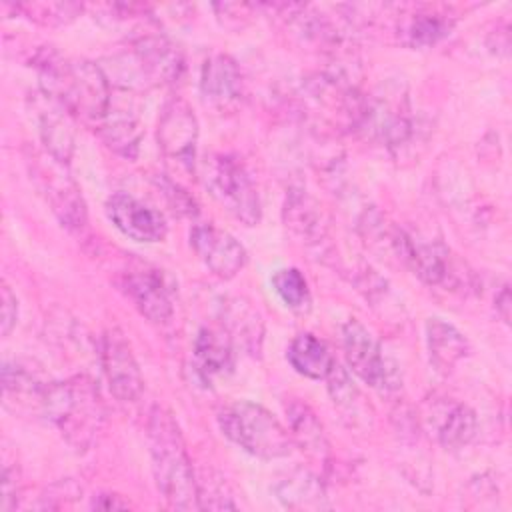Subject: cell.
<instances>
[{
    "mask_svg": "<svg viewBox=\"0 0 512 512\" xmlns=\"http://www.w3.org/2000/svg\"><path fill=\"white\" fill-rule=\"evenodd\" d=\"M42 92L58 100L70 114L96 122L112 106V90L106 72L90 60H66L52 50L36 58Z\"/></svg>",
    "mask_w": 512,
    "mask_h": 512,
    "instance_id": "obj_1",
    "label": "cell"
},
{
    "mask_svg": "<svg viewBox=\"0 0 512 512\" xmlns=\"http://www.w3.org/2000/svg\"><path fill=\"white\" fill-rule=\"evenodd\" d=\"M146 438L152 458V474L156 486L170 508H198L196 472L188 458L184 438L172 412L154 406L148 416Z\"/></svg>",
    "mask_w": 512,
    "mask_h": 512,
    "instance_id": "obj_2",
    "label": "cell"
},
{
    "mask_svg": "<svg viewBox=\"0 0 512 512\" xmlns=\"http://www.w3.org/2000/svg\"><path fill=\"white\" fill-rule=\"evenodd\" d=\"M40 412L76 450H88L104 424V404L88 376L48 382Z\"/></svg>",
    "mask_w": 512,
    "mask_h": 512,
    "instance_id": "obj_3",
    "label": "cell"
},
{
    "mask_svg": "<svg viewBox=\"0 0 512 512\" xmlns=\"http://www.w3.org/2000/svg\"><path fill=\"white\" fill-rule=\"evenodd\" d=\"M216 418L222 434L256 458L276 460L292 452L290 432L256 402H230L218 410Z\"/></svg>",
    "mask_w": 512,
    "mask_h": 512,
    "instance_id": "obj_4",
    "label": "cell"
},
{
    "mask_svg": "<svg viewBox=\"0 0 512 512\" xmlns=\"http://www.w3.org/2000/svg\"><path fill=\"white\" fill-rule=\"evenodd\" d=\"M202 180L208 192L242 224L254 226L262 216L258 192L244 166L224 154L206 156L202 162Z\"/></svg>",
    "mask_w": 512,
    "mask_h": 512,
    "instance_id": "obj_5",
    "label": "cell"
},
{
    "mask_svg": "<svg viewBox=\"0 0 512 512\" xmlns=\"http://www.w3.org/2000/svg\"><path fill=\"white\" fill-rule=\"evenodd\" d=\"M28 164L32 178L36 180L40 192L44 194L60 224L70 232H82L88 224L86 202L80 194L78 184L66 170L68 164L56 160L48 152H32Z\"/></svg>",
    "mask_w": 512,
    "mask_h": 512,
    "instance_id": "obj_6",
    "label": "cell"
},
{
    "mask_svg": "<svg viewBox=\"0 0 512 512\" xmlns=\"http://www.w3.org/2000/svg\"><path fill=\"white\" fill-rule=\"evenodd\" d=\"M128 72L136 76L142 86H160L174 84L184 74V56L180 48L164 36L144 34L130 44Z\"/></svg>",
    "mask_w": 512,
    "mask_h": 512,
    "instance_id": "obj_7",
    "label": "cell"
},
{
    "mask_svg": "<svg viewBox=\"0 0 512 512\" xmlns=\"http://www.w3.org/2000/svg\"><path fill=\"white\" fill-rule=\"evenodd\" d=\"M342 346L348 370H352L364 384L378 390L398 386L394 380L396 370L390 368V362L384 358L380 342L360 320L350 318L342 326Z\"/></svg>",
    "mask_w": 512,
    "mask_h": 512,
    "instance_id": "obj_8",
    "label": "cell"
},
{
    "mask_svg": "<svg viewBox=\"0 0 512 512\" xmlns=\"http://www.w3.org/2000/svg\"><path fill=\"white\" fill-rule=\"evenodd\" d=\"M360 130L380 140L386 148L398 150L414 134V122L406 96L374 94L364 96L362 114L358 120Z\"/></svg>",
    "mask_w": 512,
    "mask_h": 512,
    "instance_id": "obj_9",
    "label": "cell"
},
{
    "mask_svg": "<svg viewBox=\"0 0 512 512\" xmlns=\"http://www.w3.org/2000/svg\"><path fill=\"white\" fill-rule=\"evenodd\" d=\"M156 138L160 150L170 160L192 168L198 142V118L186 100L172 98L162 106Z\"/></svg>",
    "mask_w": 512,
    "mask_h": 512,
    "instance_id": "obj_10",
    "label": "cell"
},
{
    "mask_svg": "<svg viewBox=\"0 0 512 512\" xmlns=\"http://www.w3.org/2000/svg\"><path fill=\"white\" fill-rule=\"evenodd\" d=\"M390 248L428 286L448 284L456 274L450 262V252L440 242H422L412 234L394 228L390 232Z\"/></svg>",
    "mask_w": 512,
    "mask_h": 512,
    "instance_id": "obj_11",
    "label": "cell"
},
{
    "mask_svg": "<svg viewBox=\"0 0 512 512\" xmlns=\"http://www.w3.org/2000/svg\"><path fill=\"white\" fill-rule=\"evenodd\" d=\"M100 360L112 396L120 402L138 400L144 390V378L130 344L118 330H108L102 336Z\"/></svg>",
    "mask_w": 512,
    "mask_h": 512,
    "instance_id": "obj_12",
    "label": "cell"
},
{
    "mask_svg": "<svg viewBox=\"0 0 512 512\" xmlns=\"http://www.w3.org/2000/svg\"><path fill=\"white\" fill-rule=\"evenodd\" d=\"M190 246L202 264L218 278L236 276L246 264L244 246L226 230L214 224H198L190 232Z\"/></svg>",
    "mask_w": 512,
    "mask_h": 512,
    "instance_id": "obj_13",
    "label": "cell"
},
{
    "mask_svg": "<svg viewBox=\"0 0 512 512\" xmlns=\"http://www.w3.org/2000/svg\"><path fill=\"white\" fill-rule=\"evenodd\" d=\"M110 222L136 242H160L166 236V222L160 212L142 204L126 192H116L106 200Z\"/></svg>",
    "mask_w": 512,
    "mask_h": 512,
    "instance_id": "obj_14",
    "label": "cell"
},
{
    "mask_svg": "<svg viewBox=\"0 0 512 512\" xmlns=\"http://www.w3.org/2000/svg\"><path fill=\"white\" fill-rule=\"evenodd\" d=\"M426 420L446 450H460L468 446L478 432L476 412L452 398H436L430 402Z\"/></svg>",
    "mask_w": 512,
    "mask_h": 512,
    "instance_id": "obj_15",
    "label": "cell"
},
{
    "mask_svg": "<svg viewBox=\"0 0 512 512\" xmlns=\"http://www.w3.org/2000/svg\"><path fill=\"white\" fill-rule=\"evenodd\" d=\"M124 292L140 310L154 324H164L172 318V298L166 282L158 270L142 268L130 270L122 282Z\"/></svg>",
    "mask_w": 512,
    "mask_h": 512,
    "instance_id": "obj_16",
    "label": "cell"
},
{
    "mask_svg": "<svg viewBox=\"0 0 512 512\" xmlns=\"http://www.w3.org/2000/svg\"><path fill=\"white\" fill-rule=\"evenodd\" d=\"M34 110L44 150L56 160L68 164L74 152V128L68 118L70 112L46 92L34 100Z\"/></svg>",
    "mask_w": 512,
    "mask_h": 512,
    "instance_id": "obj_17",
    "label": "cell"
},
{
    "mask_svg": "<svg viewBox=\"0 0 512 512\" xmlns=\"http://www.w3.org/2000/svg\"><path fill=\"white\" fill-rule=\"evenodd\" d=\"M218 314L232 342L248 354L258 356L264 340V322L258 308L242 296H226L218 304Z\"/></svg>",
    "mask_w": 512,
    "mask_h": 512,
    "instance_id": "obj_18",
    "label": "cell"
},
{
    "mask_svg": "<svg viewBox=\"0 0 512 512\" xmlns=\"http://www.w3.org/2000/svg\"><path fill=\"white\" fill-rule=\"evenodd\" d=\"M286 228L306 246L324 248L328 244V226L322 206L304 190L290 188L284 202Z\"/></svg>",
    "mask_w": 512,
    "mask_h": 512,
    "instance_id": "obj_19",
    "label": "cell"
},
{
    "mask_svg": "<svg viewBox=\"0 0 512 512\" xmlns=\"http://www.w3.org/2000/svg\"><path fill=\"white\" fill-rule=\"evenodd\" d=\"M328 382V394L338 410L342 422L354 430H368L374 420V410L364 398L362 390L352 380L348 368L334 362L332 370L324 378Z\"/></svg>",
    "mask_w": 512,
    "mask_h": 512,
    "instance_id": "obj_20",
    "label": "cell"
},
{
    "mask_svg": "<svg viewBox=\"0 0 512 512\" xmlns=\"http://www.w3.org/2000/svg\"><path fill=\"white\" fill-rule=\"evenodd\" d=\"M274 496L290 510H326L330 508L322 480L310 470L296 466L280 474L272 484Z\"/></svg>",
    "mask_w": 512,
    "mask_h": 512,
    "instance_id": "obj_21",
    "label": "cell"
},
{
    "mask_svg": "<svg viewBox=\"0 0 512 512\" xmlns=\"http://www.w3.org/2000/svg\"><path fill=\"white\" fill-rule=\"evenodd\" d=\"M236 366L234 342L224 328H202L194 340V368L202 380L228 376Z\"/></svg>",
    "mask_w": 512,
    "mask_h": 512,
    "instance_id": "obj_22",
    "label": "cell"
},
{
    "mask_svg": "<svg viewBox=\"0 0 512 512\" xmlns=\"http://www.w3.org/2000/svg\"><path fill=\"white\" fill-rule=\"evenodd\" d=\"M202 96L214 106H228L242 94V72L234 58L214 54L202 64L200 72Z\"/></svg>",
    "mask_w": 512,
    "mask_h": 512,
    "instance_id": "obj_23",
    "label": "cell"
},
{
    "mask_svg": "<svg viewBox=\"0 0 512 512\" xmlns=\"http://www.w3.org/2000/svg\"><path fill=\"white\" fill-rule=\"evenodd\" d=\"M426 346L430 362L438 372H450L470 350L466 336L440 318L426 322Z\"/></svg>",
    "mask_w": 512,
    "mask_h": 512,
    "instance_id": "obj_24",
    "label": "cell"
},
{
    "mask_svg": "<svg viewBox=\"0 0 512 512\" xmlns=\"http://www.w3.org/2000/svg\"><path fill=\"white\" fill-rule=\"evenodd\" d=\"M286 414H288V426H290L288 432L292 436V442L300 446V450H304L308 456L316 460H324L328 456L330 444L312 408L306 402L290 400L286 404Z\"/></svg>",
    "mask_w": 512,
    "mask_h": 512,
    "instance_id": "obj_25",
    "label": "cell"
},
{
    "mask_svg": "<svg viewBox=\"0 0 512 512\" xmlns=\"http://www.w3.org/2000/svg\"><path fill=\"white\" fill-rule=\"evenodd\" d=\"M98 132L110 150L124 158H136L142 142V126L134 112L110 106L98 124Z\"/></svg>",
    "mask_w": 512,
    "mask_h": 512,
    "instance_id": "obj_26",
    "label": "cell"
},
{
    "mask_svg": "<svg viewBox=\"0 0 512 512\" xmlns=\"http://www.w3.org/2000/svg\"><path fill=\"white\" fill-rule=\"evenodd\" d=\"M286 358L298 374L312 380L326 378L336 362L328 346L310 332H302L290 342Z\"/></svg>",
    "mask_w": 512,
    "mask_h": 512,
    "instance_id": "obj_27",
    "label": "cell"
},
{
    "mask_svg": "<svg viewBox=\"0 0 512 512\" xmlns=\"http://www.w3.org/2000/svg\"><path fill=\"white\" fill-rule=\"evenodd\" d=\"M2 384H4V404L6 408H38L42 404L44 390L48 386L46 380H40L30 370L20 364H4L2 370Z\"/></svg>",
    "mask_w": 512,
    "mask_h": 512,
    "instance_id": "obj_28",
    "label": "cell"
},
{
    "mask_svg": "<svg viewBox=\"0 0 512 512\" xmlns=\"http://www.w3.org/2000/svg\"><path fill=\"white\" fill-rule=\"evenodd\" d=\"M270 284L276 292V296L282 300V304L296 312V314H308L312 308V296L306 278L296 268H280L272 274Z\"/></svg>",
    "mask_w": 512,
    "mask_h": 512,
    "instance_id": "obj_29",
    "label": "cell"
},
{
    "mask_svg": "<svg viewBox=\"0 0 512 512\" xmlns=\"http://www.w3.org/2000/svg\"><path fill=\"white\" fill-rule=\"evenodd\" d=\"M452 28V20L438 12H418L408 18L404 26V36L410 46L428 48L442 40Z\"/></svg>",
    "mask_w": 512,
    "mask_h": 512,
    "instance_id": "obj_30",
    "label": "cell"
},
{
    "mask_svg": "<svg viewBox=\"0 0 512 512\" xmlns=\"http://www.w3.org/2000/svg\"><path fill=\"white\" fill-rule=\"evenodd\" d=\"M198 486V508L200 510H236L234 492L226 478L214 470H202L196 476Z\"/></svg>",
    "mask_w": 512,
    "mask_h": 512,
    "instance_id": "obj_31",
    "label": "cell"
},
{
    "mask_svg": "<svg viewBox=\"0 0 512 512\" xmlns=\"http://www.w3.org/2000/svg\"><path fill=\"white\" fill-rule=\"evenodd\" d=\"M20 10H26L30 14V18L40 20L44 24H64L68 20H72L82 6L78 4H70V2H44V4H20Z\"/></svg>",
    "mask_w": 512,
    "mask_h": 512,
    "instance_id": "obj_32",
    "label": "cell"
},
{
    "mask_svg": "<svg viewBox=\"0 0 512 512\" xmlns=\"http://www.w3.org/2000/svg\"><path fill=\"white\" fill-rule=\"evenodd\" d=\"M158 186H160V192L166 196L170 208L182 216H196V202L194 198L182 190L178 184H174L172 180L168 178H160L158 180Z\"/></svg>",
    "mask_w": 512,
    "mask_h": 512,
    "instance_id": "obj_33",
    "label": "cell"
},
{
    "mask_svg": "<svg viewBox=\"0 0 512 512\" xmlns=\"http://www.w3.org/2000/svg\"><path fill=\"white\" fill-rule=\"evenodd\" d=\"M0 298H2V320H0L2 336H8L18 320V300L6 282L0 288Z\"/></svg>",
    "mask_w": 512,
    "mask_h": 512,
    "instance_id": "obj_34",
    "label": "cell"
},
{
    "mask_svg": "<svg viewBox=\"0 0 512 512\" xmlns=\"http://www.w3.org/2000/svg\"><path fill=\"white\" fill-rule=\"evenodd\" d=\"M18 468L12 466H4V474H2V504L0 510L2 512H10L12 508H16L18 504Z\"/></svg>",
    "mask_w": 512,
    "mask_h": 512,
    "instance_id": "obj_35",
    "label": "cell"
},
{
    "mask_svg": "<svg viewBox=\"0 0 512 512\" xmlns=\"http://www.w3.org/2000/svg\"><path fill=\"white\" fill-rule=\"evenodd\" d=\"M494 304H496L498 316L508 324L510 322V288H508V284H504L500 288V292L494 298Z\"/></svg>",
    "mask_w": 512,
    "mask_h": 512,
    "instance_id": "obj_36",
    "label": "cell"
},
{
    "mask_svg": "<svg viewBox=\"0 0 512 512\" xmlns=\"http://www.w3.org/2000/svg\"><path fill=\"white\" fill-rule=\"evenodd\" d=\"M92 506L102 508V510H118V508H128L130 504L120 500V496H116V494H100L94 498Z\"/></svg>",
    "mask_w": 512,
    "mask_h": 512,
    "instance_id": "obj_37",
    "label": "cell"
}]
</instances>
